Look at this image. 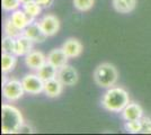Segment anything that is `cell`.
I'll list each match as a JSON object with an SVG mask.
<instances>
[{
    "label": "cell",
    "mask_w": 151,
    "mask_h": 135,
    "mask_svg": "<svg viewBox=\"0 0 151 135\" xmlns=\"http://www.w3.org/2000/svg\"><path fill=\"white\" fill-rule=\"evenodd\" d=\"M53 1L54 0H36V2L42 8H49V7H51L52 4H53Z\"/></svg>",
    "instance_id": "cell-26"
},
{
    "label": "cell",
    "mask_w": 151,
    "mask_h": 135,
    "mask_svg": "<svg viewBox=\"0 0 151 135\" xmlns=\"http://www.w3.org/2000/svg\"><path fill=\"white\" fill-rule=\"evenodd\" d=\"M15 43H16V39H14L12 36H8V35H5L2 37V42H1L2 52L14 53V51H15Z\"/></svg>",
    "instance_id": "cell-22"
},
{
    "label": "cell",
    "mask_w": 151,
    "mask_h": 135,
    "mask_svg": "<svg viewBox=\"0 0 151 135\" xmlns=\"http://www.w3.org/2000/svg\"><path fill=\"white\" fill-rule=\"evenodd\" d=\"M124 127H125V129L129 132V133H132V134H138V133H140V132H141V127H142L141 119L125 122Z\"/></svg>",
    "instance_id": "cell-24"
},
{
    "label": "cell",
    "mask_w": 151,
    "mask_h": 135,
    "mask_svg": "<svg viewBox=\"0 0 151 135\" xmlns=\"http://www.w3.org/2000/svg\"><path fill=\"white\" fill-rule=\"evenodd\" d=\"M44 63H46V55L43 52L33 50L27 55H25V64L31 70H38Z\"/></svg>",
    "instance_id": "cell-10"
},
{
    "label": "cell",
    "mask_w": 151,
    "mask_h": 135,
    "mask_svg": "<svg viewBox=\"0 0 151 135\" xmlns=\"http://www.w3.org/2000/svg\"><path fill=\"white\" fill-rule=\"evenodd\" d=\"M38 24L41 26V28L43 29V32L47 35V37L54 36L60 31V20L57 16H54L52 14H47V15L43 16L38 20Z\"/></svg>",
    "instance_id": "cell-6"
},
{
    "label": "cell",
    "mask_w": 151,
    "mask_h": 135,
    "mask_svg": "<svg viewBox=\"0 0 151 135\" xmlns=\"http://www.w3.org/2000/svg\"><path fill=\"white\" fill-rule=\"evenodd\" d=\"M113 8L120 14L132 13L137 7V0H112Z\"/></svg>",
    "instance_id": "cell-16"
},
{
    "label": "cell",
    "mask_w": 151,
    "mask_h": 135,
    "mask_svg": "<svg viewBox=\"0 0 151 135\" xmlns=\"http://www.w3.org/2000/svg\"><path fill=\"white\" fill-rule=\"evenodd\" d=\"M94 81L101 88H112L119 80V71L113 64L104 62L98 65L94 71Z\"/></svg>",
    "instance_id": "cell-3"
},
{
    "label": "cell",
    "mask_w": 151,
    "mask_h": 135,
    "mask_svg": "<svg viewBox=\"0 0 151 135\" xmlns=\"http://www.w3.org/2000/svg\"><path fill=\"white\" fill-rule=\"evenodd\" d=\"M95 5V0H73V6L79 11H89Z\"/></svg>",
    "instance_id": "cell-21"
},
{
    "label": "cell",
    "mask_w": 151,
    "mask_h": 135,
    "mask_svg": "<svg viewBox=\"0 0 151 135\" xmlns=\"http://www.w3.org/2000/svg\"><path fill=\"white\" fill-rule=\"evenodd\" d=\"M68 60H69V56L65 54V52L63 51L62 47L53 49L46 55V61L52 65H54L58 69L62 68L63 65L68 64Z\"/></svg>",
    "instance_id": "cell-12"
},
{
    "label": "cell",
    "mask_w": 151,
    "mask_h": 135,
    "mask_svg": "<svg viewBox=\"0 0 151 135\" xmlns=\"http://www.w3.org/2000/svg\"><path fill=\"white\" fill-rule=\"evenodd\" d=\"M33 44L34 42L32 39H29L24 34L20 35L19 37L16 39L14 54H16L17 56H25L29 52L33 51Z\"/></svg>",
    "instance_id": "cell-14"
},
{
    "label": "cell",
    "mask_w": 151,
    "mask_h": 135,
    "mask_svg": "<svg viewBox=\"0 0 151 135\" xmlns=\"http://www.w3.org/2000/svg\"><path fill=\"white\" fill-rule=\"evenodd\" d=\"M4 33H5V35L12 36L14 39H17L20 35H23V31L19 29L18 27L12 21V19L9 17L6 18L5 21H4Z\"/></svg>",
    "instance_id": "cell-19"
},
{
    "label": "cell",
    "mask_w": 151,
    "mask_h": 135,
    "mask_svg": "<svg viewBox=\"0 0 151 135\" xmlns=\"http://www.w3.org/2000/svg\"><path fill=\"white\" fill-rule=\"evenodd\" d=\"M25 92L29 95H38L44 92V81L38 77L37 73H27L22 79Z\"/></svg>",
    "instance_id": "cell-5"
},
{
    "label": "cell",
    "mask_w": 151,
    "mask_h": 135,
    "mask_svg": "<svg viewBox=\"0 0 151 135\" xmlns=\"http://www.w3.org/2000/svg\"><path fill=\"white\" fill-rule=\"evenodd\" d=\"M22 4H26V2H29V1H33V0H20Z\"/></svg>",
    "instance_id": "cell-28"
},
{
    "label": "cell",
    "mask_w": 151,
    "mask_h": 135,
    "mask_svg": "<svg viewBox=\"0 0 151 135\" xmlns=\"http://www.w3.org/2000/svg\"><path fill=\"white\" fill-rule=\"evenodd\" d=\"M25 90L22 84V80L18 79H8L5 84H2V97L8 103H15L24 96Z\"/></svg>",
    "instance_id": "cell-4"
},
{
    "label": "cell",
    "mask_w": 151,
    "mask_h": 135,
    "mask_svg": "<svg viewBox=\"0 0 151 135\" xmlns=\"http://www.w3.org/2000/svg\"><path fill=\"white\" fill-rule=\"evenodd\" d=\"M141 124H142V127H141V132L142 134H151V118L148 116H143L141 118Z\"/></svg>",
    "instance_id": "cell-25"
},
{
    "label": "cell",
    "mask_w": 151,
    "mask_h": 135,
    "mask_svg": "<svg viewBox=\"0 0 151 135\" xmlns=\"http://www.w3.org/2000/svg\"><path fill=\"white\" fill-rule=\"evenodd\" d=\"M22 4L20 0H1V7L5 11L8 13H13L14 10L18 9Z\"/></svg>",
    "instance_id": "cell-23"
},
{
    "label": "cell",
    "mask_w": 151,
    "mask_h": 135,
    "mask_svg": "<svg viewBox=\"0 0 151 135\" xmlns=\"http://www.w3.org/2000/svg\"><path fill=\"white\" fill-rule=\"evenodd\" d=\"M17 64V55L14 53L2 52L1 55V71L2 73H8L15 69Z\"/></svg>",
    "instance_id": "cell-17"
},
{
    "label": "cell",
    "mask_w": 151,
    "mask_h": 135,
    "mask_svg": "<svg viewBox=\"0 0 151 135\" xmlns=\"http://www.w3.org/2000/svg\"><path fill=\"white\" fill-rule=\"evenodd\" d=\"M63 51L65 52V54L69 56V59H76L81 55L83 51V46L81 42L77 39L70 37L62 44Z\"/></svg>",
    "instance_id": "cell-13"
},
{
    "label": "cell",
    "mask_w": 151,
    "mask_h": 135,
    "mask_svg": "<svg viewBox=\"0 0 151 135\" xmlns=\"http://www.w3.org/2000/svg\"><path fill=\"white\" fill-rule=\"evenodd\" d=\"M57 78L64 86L71 87V86H75L78 82L79 76H78V72H77V70L73 66H71L69 64H65L63 65L62 68L58 69Z\"/></svg>",
    "instance_id": "cell-7"
},
{
    "label": "cell",
    "mask_w": 151,
    "mask_h": 135,
    "mask_svg": "<svg viewBox=\"0 0 151 135\" xmlns=\"http://www.w3.org/2000/svg\"><path fill=\"white\" fill-rule=\"evenodd\" d=\"M36 73L38 74V77L45 82V81H49L51 79L57 78L58 68H55L54 65H52L46 61V63H44L38 70H36Z\"/></svg>",
    "instance_id": "cell-18"
},
{
    "label": "cell",
    "mask_w": 151,
    "mask_h": 135,
    "mask_svg": "<svg viewBox=\"0 0 151 135\" xmlns=\"http://www.w3.org/2000/svg\"><path fill=\"white\" fill-rule=\"evenodd\" d=\"M122 117L125 122L129 121H138L143 117V108L141 107V105L138 103H133L130 101L125 106V108L121 111Z\"/></svg>",
    "instance_id": "cell-9"
},
{
    "label": "cell",
    "mask_w": 151,
    "mask_h": 135,
    "mask_svg": "<svg viewBox=\"0 0 151 135\" xmlns=\"http://www.w3.org/2000/svg\"><path fill=\"white\" fill-rule=\"evenodd\" d=\"M129 92L122 87L108 88L101 98V106L111 113H121L130 103Z\"/></svg>",
    "instance_id": "cell-1"
},
{
    "label": "cell",
    "mask_w": 151,
    "mask_h": 135,
    "mask_svg": "<svg viewBox=\"0 0 151 135\" xmlns=\"http://www.w3.org/2000/svg\"><path fill=\"white\" fill-rule=\"evenodd\" d=\"M22 6H23V9L25 10V13H27L29 16L34 17V18H36L37 16L41 15L42 7L36 2V0H33V1H29V2L23 4Z\"/></svg>",
    "instance_id": "cell-20"
},
{
    "label": "cell",
    "mask_w": 151,
    "mask_h": 135,
    "mask_svg": "<svg viewBox=\"0 0 151 135\" xmlns=\"http://www.w3.org/2000/svg\"><path fill=\"white\" fill-rule=\"evenodd\" d=\"M63 87H64V84L58 78L51 79L49 81H45L44 94L49 98H57L62 94Z\"/></svg>",
    "instance_id": "cell-15"
},
{
    "label": "cell",
    "mask_w": 151,
    "mask_h": 135,
    "mask_svg": "<svg viewBox=\"0 0 151 135\" xmlns=\"http://www.w3.org/2000/svg\"><path fill=\"white\" fill-rule=\"evenodd\" d=\"M9 18H10L14 24L17 26L19 29H22V31H24L27 26L31 25L32 23L35 21V18H34V17H32V16H29L27 13H25L24 9H19V8L16 9V10H14L13 13L10 14Z\"/></svg>",
    "instance_id": "cell-8"
},
{
    "label": "cell",
    "mask_w": 151,
    "mask_h": 135,
    "mask_svg": "<svg viewBox=\"0 0 151 135\" xmlns=\"http://www.w3.org/2000/svg\"><path fill=\"white\" fill-rule=\"evenodd\" d=\"M24 123V117L17 107L10 104L1 106V132L4 134L18 133Z\"/></svg>",
    "instance_id": "cell-2"
},
{
    "label": "cell",
    "mask_w": 151,
    "mask_h": 135,
    "mask_svg": "<svg viewBox=\"0 0 151 135\" xmlns=\"http://www.w3.org/2000/svg\"><path fill=\"white\" fill-rule=\"evenodd\" d=\"M23 34L27 36L29 39H32L34 43H43L47 39V35L43 32L38 21H34L31 25H28L23 31Z\"/></svg>",
    "instance_id": "cell-11"
},
{
    "label": "cell",
    "mask_w": 151,
    "mask_h": 135,
    "mask_svg": "<svg viewBox=\"0 0 151 135\" xmlns=\"http://www.w3.org/2000/svg\"><path fill=\"white\" fill-rule=\"evenodd\" d=\"M18 133H33V129L29 125H27L26 123H24L23 125H22V127L19 129V132Z\"/></svg>",
    "instance_id": "cell-27"
}]
</instances>
